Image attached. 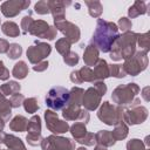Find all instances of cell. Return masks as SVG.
Masks as SVG:
<instances>
[{"mask_svg":"<svg viewBox=\"0 0 150 150\" xmlns=\"http://www.w3.org/2000/svg\"><path fill=\"white\" fill-rule=\"evenodd\" d=\"M55 28H59L66 35V39L70 43H75L80 40V29H79V27L76 25L67 21L66 19L61 20V21H56L55 22Z\"/></svg>","mask_w":150,"mask_h":150,"instance_id":"cell-13","label":"cell"},{"mask_svg":"<svg viewBox=\"0 0 150 150\" xmlns=\"http://www.w3.org/2000/svg\"><path fill=\"white\" fill-rule=\"evenodd\" d=\"M49 25L42 20H38V21H34L30 29H29V33L32 35H35L38 38H43V35L47 33V30L49 29Z\"/></svg>","mask_w":150,"mask_h":150,"instance_id":"cell-20","label":"cell"},{"mask_svg":"<svg viewBox=\"0 0 150 150\" xmlns=\"http://www.w3.org/2000/svg\"><path fill=\"white\" fill-rule=\"evenodd\" d=\"M35 12L38 14H48L50 11H49V5H48V1H39L35 7H34Z\"/></svg>","mask_w":150,"mask_h":150,"instance_id":"cell-40","label":"cell"},{"mask_svg":"<svg viewBox=\"0 0 150 150\" xmlns=\"http://www.w3.org/2000/svg\"><path fill=\"white\" fill-rule=\"evenodd\" d=\"M49 5V11L52 12L54 16V22L64 20V7L70 5L69 1H48Z\"/></svg>","mask_w":150,"mask_h":150,"instance_id":"cell-16","label":"cell"},{"mask_svg":"<svg viewBox=\"0 0 150 150\" xmlns=\"http://www.w3.org/2000/svg\"><path fill=\"white\" fill-rule=\"evenodd\" d=\"M0 150H1V149H0Z\"/></svg>","mask_w":150,"mask_h":150,"instance_id":"cell-55","label":"cell"},{"mask_svg":"<svg viewBox=\"0 0 150 150\" xmlns=\"http://www.w3.org/2000/svg\"><path fill=\"white\" fill-rule=\"evenodd\" d=\"M94 150H105V148H103V146H101V145H97Z\"/></svg>","mask_w":150,"mask_h":150,"instance_id":"cell-52","label":"cell"},{"mask_svg":"<svg viewBox=\"0 0 150 150\" xmlns=\"http://www.w3.org/2000/svg\"><path fill=\"white\" fill-rule=\"evenodd\" d=\"M137 41V34L134 32H125L115 40L110 48V57L115 61L118 60H127L135 54Z\"/></svg>","mask_w":150,"mask_h":150,"instance_id":"cell-2","label":"cell"},{"mask_svg":"<svg viewBox=\"0 0 150 150\" xmlns=\"http://www.w3.org/2000/svg\"><path fill=\"white\" fill-rule=\"evenodd\" d=\"M93 73L95 81H103L109 76V64L105 62V60H98L94 67Z\"/></svg>","mask_w":150,"mask_h":150,"instance_id":"cell-17","label":"cell"},{"mask_svg":"<svg viewBox=\"0 0 150 150\" xmlns=\"http://www.w3.org/2000/svg\"><path fill=\"white\" fill-rule=\"evenodd\" d=\"M1 150H2V149H1ZM4 150H6V149H4Z\"/></svg>","mask_w":150,"mask_h":150,"instance_id":"cell-54","label":"cell"},{"mask_svg":"<svg viewBox=\"0 0 150 150\" xmlns=\"http://www.w3.org/2000/svg\"><path fill=\"white\" fill-rule=\"evenodd\" d=\"M22 53V47L18 43H11L7 50V55L9 59H18Z\"/></svg>","mask_w":150,"mask_h":150,"instance_id":"cell-35","label":"cell"},{"mask_svg":"<svg viewBox=\"0 0 150 150\" xmlns=\"http://www.w3.org/2000/svg\"><path fill=\"white\" fill-rule=\"evenodd\" d=\"M69 101V90L63 87H53L47 96H46V104L54 110L63 109Z\"/></svg>","mask_w":150,"mask_h":150,"instance_id":"cell-6","label":"cell"},{"mask_svg":"<svg viewBox=\"0 0 150 150\" xmlns=\"http://www.w3.org/2000/svg\"><path fill=\"white\" fill-rule=\"evenodd\" d=\"M19 91H20V84L15 81H9V82H7L0 87V94H2L4 96L14 95Z\"/></svg>","mask_w":150,"mask_h":150,"instance_id":"cell-26","label":"cell"},{"mask_svg":"<svg viewBox=\"0 0 150 150\" xmlns=\"http://www.w3.org/2000/svg\"><path fill=\"white\" fill-rule=\"evenodd\" d=\"M4 127H5V122L0 118V131H2V130H4Z\"/></svg>","mask_w":150,"mask_h":150,"instance_id":"cell-51","label":"cell"},{"mask_svg":"<svg viewBox=\"0 0 150 150\" xmlns=\"http://www.w3.org/2000/svg\"><path fill=\"white\" fill-rule=\"evenodd\" d=\"M28 74V67L27 64L23 62V61H19L18 63H15L14 68H13V71H12V75L19 80H22L27 76Z\"/></svg>","mask_w":150,"mask_h":150,"instance_id":"cell-29","label":"cell"},{"mask_svg":"<svg viewBox=\"0 0 150 150\" xmlns=\"http://www.w3.org/2000/svg\"><path fill=\"white\" fill-rule=\"evenodd\" d=\"M27 125H28V120H27L26 117L21 116V115L15 116V117L11 121V123H9L11 130H13V131H19V132L25 131V130L27 129Z\"/></svg>","mask_w":150,"mask_h":150,"instance_id":"cell-22","label":"cell"},{"mask_svg":"<svg viewBox=\"0 0 150 150\" xmlns=\"http://www.w3.org/2000/svg\"><path fill=\"white\" fill-rule=\"evenodd\" d=\"M149 90V87H145L144 89H143V96H144V98H145V101H149V97H148V94H146V91Z\"/></svg>","mask_w":150,"mask_h":150,"instance_id":"cell-50","label":"cell"},{"mask_svg":"<svg viewBox=\"0 0 150 150\" xmlns=\"http://www.w3.org/2000/svg\"><path fill=\"white\" fill-rule=\"evenodd\" d=\"M139 88L136 83H127L123 86H118L112 91V101L117 103L120 107L122 105H130L132 101L136 98V95L138 94Z\"/></svg>","mask_w":150,"mask_h":150,"instance_id":"cell-3","label":"cell"},{"mask_svg":"<svg viewBox=\"0 0 150 150\" xmlns=\"http://www.w3.org/2000/svg\"><path fill=\"white\" fill-rule=\"evenodd\" d=\"M77 74L80 76L81 82L86 81V82H95V77H94V73L89 67H82L81 69L77 70Z\"/></svg>","mask_w":150,"mask_h":150,"instance_id":"cell-32","label":"cell"},{"mask_svg":"<svg viewBox=\"0 0 150 150\" xmlns=\"http://www.w3.org/2000/svg\"><path fill=\"white\" fill-rule=\"evenodd\" d=\"M127 150H146L144 143L141 139L134 138L127 143Z\"/></svg>","mask_w":150,"mask_h":150,"instance_id":"cell-38","label":"cell"},{"mask_svg":"<svg viewBox=\"0 0 150 150\" xmlns=\"http://www.w3.org/2000/svg\"><path fill=\"white\" fill-rule=\"evenodd\" d=\"M76 150H87V149H86V148H82V146H81V148H79V149H76Z\"/></svg>","mask_w":150,"mask_h":150,"instance_id":"cell-53","label":"cell"},{"mask_svg":"<svg viewBox=\"0 0 150 150\" xmlns=\"http://www.w3.org/2000/svg\"><path fill=\"white\" fill-rule=\"evenodd\" d=\"M23 107H25V110L28 111V112H30V114L35 112V111L39 109L38 101H36V98H34V97L26 98V100L23 101Z\"/></svg>","mask_w":150,"mask_h":150,"instance_id":"cell-36","label":"cell"},{"mask_svg":"<svg viewBox=\"0 0 150 150\" xmlns=\"http://www.w3.org/2000/svg\"><path fill=\"white\" fill-rule=\"evenodd\" d=\"M9 77V70L4 66V62L0 61V80H7Z\"/></svg>","mask_w":150,"mask_h":150,"instance_id":"cell-46","label":"cell"},{"mask_svg":"<svg viewBox=\"0 0 150 150\" xmlns=\"http://www.w3.org/2000/svg\"><path fill=\"white\" fill-rule=\"evenodd\" d=\"M23 101H25L23 95L16 93V94H14V95L11 96V98H9V104H11L12 108H18V107H20V105L23 103Z\"/></svg>","mask_w":150,"mask_h":150,"instance_id":"cell-39","label":"cell"},{"mask_svg":"<svg viewBox=\"0 0 150 150\" xmlns=\"http://www.w3.org/2000/svg\"><path fill=\"white\" fill-rule=\"evenodd\" d=\"M33 22H34V20H33V18H32L30 15H26V16L22 19V21H21V28H22V30H23V34L29 33V29H30Z\"/></svg>","mask_w":150,"mask_h":150,"instance_id":"cell-42","label":"cell"},{"mask_svg":"<svg viewBox=\"0 0 150 150\" xmlns=\"http://www.w3.org/2000/svg\"><path fill=\"white\" fill-rule=\"evenodd\" d=\"M2 143H5L8 148V150H26L22 141L13 135H5Z\"/></svg>","mask_w":150,"mask_h":150,"instance_id":"cell-21","label":"cell"},{"mask_svg":"<svg viewBox=\"0 0 150 150\" xmlns=\"http://www.w3.org/2000/svg\"><path fill=\"white\" fill-rule=\"evenodd\" d=\"M148 117V109L145 107L136 105L131 107L123 111V122H127L130 125L143 123Z\"/></svg>","mask_w":150,"mask_h":150,"instance_id":"cell-10","label":"cell"},{"mask_svg":"<svg viewBox=\"0 0 150 150\" xmlns=\"http://www.w3.org/2000/svg\"><path fill=\"white\" fill-rule=\"evenodd\" d=\"M123 108L120 105L115 107L109 102H103L97 112V117L108 125H116L123 121Z\"/></svg>","mask_w":150,"mask_h":150,"instance_id":"cell-5","label":"cell"},{"mask_svg":"<svg viewBox=\"0 0 150 150\" xmlns=\"http://www.w3.org/2000/svg\"><path fill=\"white\" fill-rule=\"evenodd\" d=\"M84 90L79 87H74L71 90H69V101L68 104H75V105H81L82 104V96H83Z\"/></svg>","mask_w":150,"mask_h":150,"instance_id":"cell-24","label":"cell"},{"mask_svg":"<svg viewBox=\"0 0 150 150\" xmlns=\"http://www.w3.org/2000/svg\"><path fill=\"white\" fill-rule=\"evenodd\" d=\"M70 42L66 39V38H62V39H60V40H57L56 41V45H55V47H56V50L61 54V55H66V54H68L69 52H70Z\"/></svg>","mask_w":150,"mask_h":150,"instance_id":"cell-33","label":"cell"},{"mask_svg":"<svg viewBox=\"0 0 150 150\" xmlns=\"http://www.w3.org/2000/svg\"><path fill=\"white\" fill-rule=\"evenodd\" d=\"M112 137L115 138V141H120V139H124L128 135V125L122 121L120 123H117L115 125V129L111 131Z\"/></svg>","mask_w":150,"mask_h":150,"instance_id":"cell-28","label":"cell"},{"mask_svg":"<svg viewBox=\"0 0 150 150\" xmlns=\"http://www.w3.org/2000/svg\"><path fill=\"white\" fill-rule=\"evenodd\" d=\"M93 83H94V88H96L97 91H98L101 95H104V94L107 93V86L104 84L103 81H95V82H93Z\"/></svg>","mask_w":150,"mask_h":150,"instance_id":"cell-45","label":"cell"},{"mask_svg":"<svg viewBox=\"0 0 150 150\" xmlns=\"http://www.w3.org/2000/svg\"><path fill=\"white\" fill-rule=\"evenodd\" d=\"M45 117H46V125L47 128L54 132V134H63L68 131L69 125L64 121H60L57 118V114L52 111V110H46L45 111Z\"/></svg>","mask_w":150,"mask_h":150,"instance_id":"cell-12","label":"cell"},{"mask_svg":"<svg viewBox=\"0 0 150 150\" xmlns=\"http://www.w3.org/2000/svg\"><path fill=\"white\" fill-rule=\"evenodd\" d=\"M83 60H84V63L87 67L89 66H95L97 63V61L100 60L98 59V50L97 48L94 46V45H88L86 47V50H84V55H83Z\"/></svg>","mask_w":150,"mask_h":150,"instance_id":"cell-18","label":"cell"},{"mask_svg":"<svg viewBox=\"0 0 150 150\" xmlns=\"http://www.w3.org/2000/svg\"><path fill=\"white\" fill-rule=\"evenodd\" d=\"M28 135L26 137L28 144L36 146L39 144H41L42 142V137H41V118L38 115H34L29 121H28V125L27 129Z\"/></svg>","mask_w":150,"mask_h":150,"instance_id":"cell-8","label":"cell"},{"mask_svg":"<svg viewBox=\"0 0 150 150\" xmlns=\"http://www.w3.org/2000/svg\"><path fill=\"white\" fill-rule=\"evenodd\" d=\"M62 116L66 118V121H77L84 124L89 121V114L86 110H82L80 105L75 104H67L63 108Z\"/></svg>","mask_w":150,"mask_h":150,"instance_id":"cell-11","label":"cell"},{"mask_svg":"<svg viewBox=\"0 0 150 150\" xmlns=\"http://www.w3.org/2000/svg\"><path fill=\"white\" fill-rule=\"evenodd\" d=\"M101 97L102 95L97 91L96 88L94 87H90L88 88L84 93H83V96H82V104L84 105V108L87 110H95L98 104L101 103Z\"/></svg>","mask_w":150,"mask_h":150,"instance_id":"cell-15","label":"cell"},{"mask_svg":"<svg viewBox=\"0 0 150 150\" xmlns=\"http://www.w3.org/2000/svg\"><path fill=\"white\" fill-rule=\"evenodd\" d=\"M77 142L81 143V144H86V145H88V146H91V145H94V144L96 143V141H95V135H94L93 132H87L86 136H84L83 138H81L80 141H77Z\"/></svg>","mask_w":150,"mask_h":150,"instance_id":"cell-43","label":"cell"},{"mask_svg":"<svg viewBox=\"0 0 150 150\" xmlns=\"http://www.w3.org/2000/svg\"><path fill=\"white\" fill-rule=\"evenodd\" d=\"M146 66H148L146 52L139 50V52H136L131 57L127 59L125 62L122 64V68L125 75L129 74L131 76H136L141 71H143L146 68Z\"/></svg>","mask_w":150,"mask_h":150,"instance_id":"cell-4","label":"cell"},{"mask_svg":"<svg viewBox=\"0 0 150 150\" xmlns=\"http://www.w3.org/2000/svg\"><path fill=\"white\" fill-rule=\"evenodd\" d=\"M70 132L73 135V137L75 138V141H80L81 138H83L86 136V134L88 132L86 129V124L81 123V122H76L70 127Z\"/></svg>","mask_w":150,"mask_h":150,"instance_id":"cell-25","label":"cell"},{"mask_svg":"<svg viewBox=\"0 0 150 150\" xmlns=\"http://www.w3.org/2000/svg\"><path fill=\"white\" fill-rule=\"evenodd\" d=\"M1 29H2L4 34H6L7 36H11V38H16L20 34L19 26L15 22H12V21H6L5 23H2Z\"/></svg>","mask_w":150,"mask_h":150,"instance_id":"cell-27","label":"cell"},{"mask_svg":"<svg viewBox=\"0 0 150 150\" xmlns=\"http://www.w3.org/2000/svg\"><path fill=\"white\" fill-rule=\"evenodd\" d=\"M47 68H48V62H47V61H41V62H39L36 66L33 67V69H34L35 71H43V70H46Z\"/></svg>","mask_w":150,"mask_h":150,"instance_id":"cell-48","label":"cell"},{"mask_svg":"<svg viewBox=\"0 0 150 150\" xmlns=\"http://www.w3.org/2000/svg\"><path fill=\"white\" fill-rule=\"evenodd\" d=\"M117 38H118L117 25L114 22L105 21L103 19H98L91 39V45H94L97 48V50L108 53L110 52V48Z\"/></svg>","mask_w":150,"mask_h":150,"instance_id":"cell-1","label":"cell"},{"mask_svg":"<svg viewBox=\"0 0 150 150\" xmlns=\"http://www.w3.org/2000/svg\"><path fill=\"white\" fill-rule=\"evenodd\" d=\"M146 11H148V9H146L145 2H143V1H135L134 5L129 8L128 15H129V18H136V16H138V15L145 14Z\"/></svg>","mask_w":150,"mask_h":150,"instance_id":"cell-23","label":"cell"},{"mask_svg":"<svg viewBox=\"0 0 150 150\" xmlns=\"http://www.w3.org/2000/svg\"><path fill=\"white\" fill-rule=\"evenodd\" d=\"M118 27L122 32H129L130 28H131V21L128 19V18H121L120 21H118Z\"/></svg>","mask_w":150,"mask_h":150,"instance_id":"cell-44","label":"cell"},{"mask_svg":"<svg viewBox=\"0 0 150 150\" xmlns=\"http://www.w3.org/2000/svg\"><path fill=\"white\" fill-rule=\"evenodd\" d=\"M95 141L101 146H111L116 142L111 135V131L108 130H100L97 134H95Z\"/></svg>","mask_w":150,"mask_h":150,"instance_id":"cell-19","label":"cell"},{"mask_svg":"<svg viewBox=\"0 0 150 150\" xmlns=\"http://www.w3.org/2000/svg\"><path fill=\"white\" fill-rule=\"evenodd\" d=\"M50 46L45 42H35L34 46H30L27 49V57L30 63L38 64L41 62L45 57H47L50 54Z\"/></svg>","mask_w":150,"mask_h":150,"instance_id":"cell-9","label":"cell"},{"mask_svg":"<svg viewBox=\"0 0 150 150\" xmlns=\"http://www.w3.org/2000/svg\"><path fill=\"white\" fill-rule=\"evenodd\" d=\"M56 32H57V29L55 28V27H49V29L47 30V33L43 35V38L42 39H48V40H53L55 36H56Z\"/></svg>","mask_w":150,"mask_h":150,"instance_id":"cell-47","label":"cell"},{"mask_svg":"<svg viewBox=\"0 0 150 150\" xmlns=\"http://www.w3.org/2000/svg\"><path fill=\"white\" fill-rule=\"evenodd\" d=\"M109 76H114V77L121 79V77L125 76V73H124V70H123L121 64H110L109 66Z\"/></svg>","mask_w":150,"mask_h":150,"instance_id":"cell-37","label":"cell"},{"mask_svg":"<svg viewBox=\"0 0 150 150\" xmlns=\"http://www.w3.org/2000/svg\"><path fill=\"white\" fill-rule=\"evenodd\" d=\"M29 1H21V0H14V1H6L1 5V12L5 16L12 18L18 15L21 11L26 9L29 6Z\"/></svg>","mask_w":150,"mask_h":150,"instance_id":"cell-14","label":"cell"},{"mask_svg":"<svg viewBox=\"0 0 150 150\" xmlns=\"http://www.w3.org/2000/svg\"><path fill=\"white\" fill-rule=\"evenodd\" d=\"M150 34L149 33H144V34H137V41L138 46L141 48H143L144 52L149 50V45H150Z\"/></svg>","mask_w":150,"mask_h":150,"instance_id":"cell-34","label":"cell"},{"mask_svg":"<svg viewBox=\"0 0 150 150\" xmlns=\"http://www.w3.org/2000/svg\"><path fill=\"white\" fill-rule=\"evenodd\" d=\"M9 48V43L5 39H0V53H7Z\"/></svg>","mask_w":150,"mask_h":150,"instance_id":"cell-49","label":"cell"},{"mask_svg":"<svg viewBox=\"0 0 150 150\" xmlns=\"http://www.w3.org/2000/svg\"><path fill=\"white\" fill-rule=\"evenodd\" d=\"M41 148L42 150H74L75 143L69 138L50 135L42 139Z\"/></svg>","mask_w":150,"mask_h":150,"instance_id":"cell-7","label":"cell"},{"mask_svg":"<svg viewBox=\"0 0 150 150\" xmlns=\"http://www.w3.org/2000/svg\"><path fill=\"white\" fill-rule=\"evenodd\" d=\"M11 104H9V101H7L4 96L0 98V118L4 121V122H7L11 117Z\"/></svg>","mask_w":150,"mask_h":150,"instance_id":"cell-30","label":"cell"},{"mask_svg":"<svg viewBox=\"0 0 150 150\" xmlns=\"http://www.w3.org/2000/svg\"><path fill=\"white\" fill-rule=\"evenodd\" d=\"M84 4L88 6L89 14L94 18H98L102 14V5L100 1H84Z\"/></svg>","mask_w":150,"mask_h":150,"instance_id":"cell-31","label":"cell"},{"mask_svg":"<svg viewBox=\"0 0 150 150\" xmlns=\"http://www.w3.org/2000/svg\"><path fill=\"white\" fill-rule=\"evenodd\" d=\"M63 61L68 64V66H75L79 62V55L74 52H69L68 54H66L63 56Z\"/></svg>","mask_w":150,"mask_h":150,"instance_id":"cell-41","label":"cell"}]
</instances>
